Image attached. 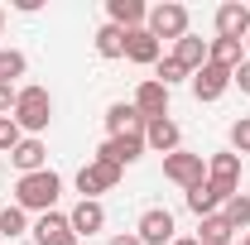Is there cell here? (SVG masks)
Instances as JSON below:
<instances>
[{"label": "cell", "instance_id": "obj_1", "mask_svg": "<svg viewBox=\"0 0 250 245\" xmlns=\"http://www.w3.org/2000/svg\"><path fill=\"white\" fill-rule=\"evenodd\" d=\"M58 192H62V178L53 168H39V173H24L20 183H15V207L20 212H53L58 207Z\"/></svg>", "mask_w": 250, "mask_h": 245}, {"label": "cell", "instance_id": "obj_2", "mask_svg": "<svg viewBox=\"0 0 250 245\" xmlns=\"http://www.w3.org/2000/svg\"><path fill=\"white\" fill-rule=\"evenodd\" d=\"M10 121L20 125L24 135L48 130V121H53V96H48V87H20V96H15V116H10Z\"/></svg>", "mask_w": 250, "mask_h": 245}, {"label": "cell", "instance_id": "obj_3", "mask_svg": "<svg viewBox=\"0 0 250 245\" xmlns=\"http://www.w3.org/2000/svg\"><path fill=\"white\" fill-rule=\"evenodd\" d=\"M145 29L154 34L159 43L164 39H183L188 34V5H178V0H164V5H149V20H145Z\"/></svg>", "mask_w": 250, "mask_h": 245}, {"label": "cell", "instance_id": "obj_4", "mask_svg": "<svg viewBox=\"0 0 250 245\" xmlns=\"http://www.w3.org/2000/svg\"><path fill=\"white\" fill-rule=\"evenodd\" d=\"M121 173H125V168L106 163V159H92V163L77 168V192H82L87 202H101V192H111V187L121 183Z\"/></svg>", "mask_w": 250, "mask_h": 245}, {"label": "cell", "instance_id": "obj_5", "mask_svg": "<svg viewBox=\"0 0 250 245\" xmlns=\"http://www.w3.org/2000/svg\"><path fill=\"white\" fill-rule=\"evenodd\" d=\"M231 197H236V187H226V183H212V178H202L197 187H188V212L197 216V221H202V216H217L221 207L231 202Z\"/></svg>", "mask_w": 250, "mask_h": 245}, {"label": "cell", "instance_id": "obj_6", "mask_svg": "<svg viewBox=\"0 0 250 245\" xmlns=\"http://www.w3.org/2000/svg\"><path fill=\"white\" fill-rule=\"evenodd\" d=\"M164 178H168V183H178V187L188 192V187H197L202 178H207V159H202V154L178 149V154H168V159H164Z\"/></svg>", "mask_w": 250, "mask_h": 245}, {"label": "cell", "instance_id": "obj_7", "mask_svg": "<svg viewBox=\"0 0 250 245\" xmlns=\"http://www.w3.org/2000/svg\"><path fill=\"white\" fill-rule=\"evenodd\" d=\"M173 231L178 226H173V212L168 207H149V212L140 216V226H135V236L145 245H173Z\"/></svg>", "mask_w": 250, "mask_h": 245}, {"label": "cell", "instance_id": "obj_8", "mask_svg": "<svg viewBox=\"0 0 250 245\" xmlns=\"http://www.w3.org/2000/svg\"><path fill=\"white\" fill-rule=\"evenodd\" d=\"M29 231H34V245H77L72 226H67V212H58V207H53V212H43Z\"/></svg>", "mask_w": 250, "mask_h": 245}, {"label": "cell", "instance_id": "obj_9", "mask_svg": "<svg viewBox=\"0 0 250 245\" xmlns=\"http://www.w3.org/2000/svg\"><path fill=\"white\" fill-rule=\"evenodd\" d=\"M188 82H192V96H197V101H221V96H226V87H231V72H226V67H217V62H202Z\"/></svg>", "mask_w": 250, "mask_h": 245}, {"label": "cell", "instance_id": "obj_10", "mask_svg": "<svg viewBox=\"0 0 250 245\" xmlns=\"http://www.w3.org/2000/svg\"><path fill=\"white\" fill-rule=\"evenodd\" d=\"M250 34V5L246 0H226L217 10V39H236V43H246Z\"/></svg>", "mask_w": 250, "mask_h": 245}, {"label": "cell", "instance_id": "obj_11", "mask_svg": "<svg viewBox=\"0 0 250 245\" xmlns=\"http://www.w3.org/2000/svg\"><path fill=\"white\" fill-rule=\"evenodd\" d=\"M140 154H145V135H111V140L96 149V159H106V163H116V168H130Z\"/></svg>", "mask_w": 250, "mask_h": 245}, {"label": "cell", "instance_id": "obj_12", "mask_svg": "<svg viewBox=\"0 0 250 245\" xmlns=\"http://www.w3.org/2000/svg\"><path fill=\"white\" fill-rule=\"evenodd\" d=\"M135 111H140L145 121L168 116V87H164V82H154V77H145V82L135 87Z\"/></svg>", "mask_w": 250, "mask_h": 245}, {"label": "cell", "instance_id": "obj_13", "mask_svg": "<svg viewBox=\"0 0 250 245\" xmlns=\"http://www.w3.org/2000/svg\"><path fill=\"white\" fill-rule=\"evenodd\" d=\"M145 144H149L154 154H164V159H168V154H178V149H183V130L168 121V116H159V121H149V125H145Z\"/></svg>", "mask_w": 250, "mask_h": 245}, {"label": "cell", "instance_id": "obj_14", "mask_svg": "<svg viewBox=\"0 0 250 245\" xmlns=\"http://www.w3.org/2000/svg\"><path fill=\"white\" fill-rule=\"evenodd\" d=\"M125 58L140 62V67H154V62L164 58V43H159L149 29H130L125 34Z\"/></svg>", "mask_w": 250, "mask_h": 245}, {"label": "cell", "instance_id": "obj_15", "mask_svg": "<svg viewBox=\"0 0 250 245\" xmlns=\"http://www.w3.org/2000/svg\"><path fill=\"white\" fill-rule=\"evenodd\" d=\"M145 116H140V111H135V101H111V106H106V130H111V135H145Z\"/></svg>", "mask_w": 250, "mask_h": 245}, {"label": "cell", "instance_id": "obj_16", "mask_svg": "<svg viewBox=\"0 0 250 245\" xmlns=\"http://www.w3.org/2000/svg\"><path fill=\"white\" fill-rule=\"evenodd\" d=\"M10 163L20 168V178H24V173H39V168H48V149H43V140H39V135H24V140L15 144V154H10Z\"/></svg>", "mask_w": 250, "mask_h": 245}, {"label": "cell", "instance_id": "obj_17", "mask_svg": "<svg viewBox=\"0 0 250 245\" xmlns=\"http://www.w3.org/2000/svg\"><path fill=\"white\" fill-rule=\"evenodd\" d=\"M67 226H72V236H77V241H82V236H96V231L106 226V207L82 197V202H77V207L67 212Z\"/></svg>", "mask_w": 250, "mask_h": 245}, {"label": "cell", "instance_id": "obj_18", "mask_svg": "<svg viewBox=\"0 0 250 245\" xmlns=\"http://www.w3.org/2000/svg\"><path fill=\"white\" fill-rule=\"evenodd\" d=\"M106 15H111V24L116 29H145V20H149V5L145 0H106Z\"/></svg>", "mask_w": 250, "mask_h": 245}, {"label": "cell", "instance_id": "obj_19", "mask_svg": "<svg viewBox=\"0 0 250 245\" xmlns=\"http://www.w3.org/2000/svg\"><path fill=\"white\" fill-rule=\"evenodd\" d=\"M207 178L212 183H226V187H241V154H212L207 159Z\"/></svg>", "mask_w": 250, "mask_h": 245}, {"label": "cell", "instance_id": "obj_20", "mask_svg": "<svg viewBox=\"0 0 250 245\" xmlns=\"http://www.w3.org/2000/svg\"><path fill=\"white\" fill-rule=\"evenodd\" d=\"M207 62H217L226 72H236L241 62H246V43H236V39H212L207 43Z\"/></svg>", "mask_w": 250, "mask_h": 245}, {"label": "cell", "instance_id": "obj_21", "mask_svg": "<svg viewBox=\"0 0 250 245\" xmlns=\"http://www.w3.org/2000/svg\"><path fill=\"white\" fill-rule=\"evenodd\" d=\"M173 58L183 62L188 72H197V67L207 62V39H192V34H183V39L173 43Z\"/></svg>", "mask_w": 250, "mask_h": 245}, {"label": "cell", "instance_id": "obj_22", "mask_svg": "<svg viewBox=\"0 0 250 245\" xmlns=\"http://www.w3.org/2000/svg\"><path fill=\"white\" fill-rule=\"evenodd\" d=\"M231 236H236V231L226 226V216H221V212L197 221V245H231Z\"/></svg>", "mask_w": 250, "mask_h": 245}, {"label": "cell", "instance_id": "obj_23", "mask_svg": "<svg viewBox=\"0 0 250 245\" xmlns=\"http://www.w3.org/2000/svg\"><path fill=\"white\" fill-rule=\"evenodd\" d=\"M96 53L101 58H125V29H116L111 20L96 29Z\"/></svg>", "mask_w": 250, "mask_h": 245}, {"label": "cell", "instance_id": "obj_24", "mask_svg": "<svg viewBox=\"0 0 250 245\" xmlns=\"http://www.w3.org/2000/svg\"><path fill=\"white\" fill-rule=\"evenodd\" d=\"M221 216H226V226H231V231H241V236H246V231H250V197H246V192H236V197L221 207Z\"/></svg>", "mask_w": 250, "mask_h": 245}, {"label": "cell", "instance_id": "obj_25", "mask_svg": "<svg viewBox=\"0 0 250 245\" xmlns=\"http://www.w3.org/2000/svg\"><path fill=\"white\" fill-rule=\"evenodd\" d=\"M24 231H29V212H20L15 202L0 207V236H5V241H20Z\"/></svg>", "mask_w": 250, "mask_h": 245}, {"label": "cell", "instance_id": "obj_26", "mask_svg": "<svg viewBox=\"0 0 250 245\" xmlns=\"http://www.w3.org/2000/svg\"><path fill=\"white\" fill-rule=\"evenodd\" d=\"M188 77H192V72H188V67H183V62H178V58H173V53H168V58H159V62H154V82H164L168 92H173L178 82H188Z\"/></svg>", "mask_w": 250, "mask_h": 245}, {"label": "cell", "instance_id": "obj_27", "mask_svg": "<svg viewBox=\"0 0 250 245\" xmlns=\"http://www.w3.org/2000/svg\"><path fill=\"white\" fill-rule=\"evenodd\" d=\"M24 67H29V58L20 48H0V82L15 87V77H24Z\"/></svg>", "mask_w": 250, "mask_h": 245}, {"label": "cell", "instance_id": "obj_28", "mask_svg": "<svg viewBox=\"0 0 250 245\" xmlns=\"http://www.w3.org/2000/svg\"><path fill=\"white\" fill-rule=\"evenodd\" d=\"M24 140V130L10 121V116H0V154H15V144Z\"/></svg>", "mask_w": 250, "mask_h": 245}, {"label": "cell", "instance_id": "obj_29", "mask_svg": "<svg viewBox=\"0 0 250 245\" xmlns=\"http://www.w3.org/2000/svg\"><path fill=\"white\" fill-rule=\"evenodd\" d=\"M231 154H250V116L231 125Z\"/></svg>", "mask_w": 250, "mask_h": 245}, {"label": "cell", "instance_id": "obj_30", "mask_svg": "<svg viewBox=\"0 0 250 245\" xmlns=\"http://www.w3.org/2000/svg\"><path fill=\"white\" fill-rule=\"evenodd\" d=\"M15 96H20V87L0 82V116H15Z\"/></svg>", "mask_w": 250, "mask_h": 245}, {"label": "cell", "instance_id": "obj_31", "mask_svg": "<svg viewBox=\"0 0 250 245\" xmlns=\"http://www.w3.org/2000/svg\"><path fill=\"white\" fill-rule=\"evenodd\" d=\"M231 87H241V96H250V58L241 62L236 72H231Z\"/></svg>", "mask_w": 250, "mask_h": 245}, {"label": "cell", "instance_id": "obj_32", "mask_svg": "<svg viewBox=\"0 0 250 245\" xmlns=\"http://www.w3.org/2000/svg\"><path fill=\"white\" fill-rule=\"evenodd\" d=\"M106 245H145V241H140L135 231H121V236H111V241H106Z\"/></svg>", "mask_w": 250, "mask_h": 245}, {"label": "cell", "instance_id": "obj_33", "mask_svg": "<svg viewBox=\"0 0 250 245\" xmlns=\"http://www.w3.org/2000/svg\"><path fill=\"white\" fill-rule=\"evenodd\" d=\"M173 245H197V236H173Z\"/></svg>", "mask_w": 250, "mask_h": 245}, {"label": "cell", "instance_id": "obj_34", "mask_svg": "<svg viewBox=\"0 0 250 245\" xmlns=\"http://www.w3.org/2000/svg\"><path fill=\"white\" fill-rule=\"evenodd\" d=\"M0 34H5V10H0Z\"/></svg>", "mask_w": 250, "mask_h": 245}, {"label": "cell", "instance_id": "obj_35", "mask_svg": "<svg viewBox=\"0 0 250 245\" xmlns=\"http://www.w3.org/2000/svg\"><path fill=\"white\" fill-rule=\"evenodd\" d=\"M241 245H250V231H246V236H241Z\"/></svg>", "mask_w": 250, "mask_h": 245}, {"label": "cell", "instance_id": "obj_36", "mask_svg": "<svg viewBox=\"0 0 250 245\" xmlns=\"http://www.w3.org/2000/svg\"><path fill=\"white\" fill-rule=\"evenodd\" d=\"M246 48H250V34H246Z\"/></svg>", "mask_w": 250, "mask_h": 245}]
</instances>
